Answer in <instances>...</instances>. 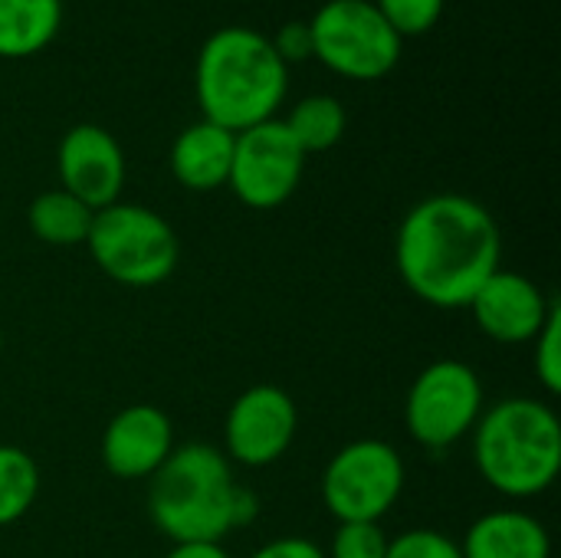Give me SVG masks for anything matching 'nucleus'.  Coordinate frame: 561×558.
<instances>
[{
	"instance_id": "nucleus-1",
	"label": "nucleus",
	"mask_w": 561,
	"mask_h": 558,
	"mask_svg": "<svg viewBox=\"0 0 561 558\" xmlns=\"http://www.w3.org/2000/svg\"><path fill=\"white\" fill-rule=\"evenodd\" d=\"M503 237L493 214L467 194H434L414 204L394 240L404 286L434 309H467L477 289L503 266Z\"/></svg>"
},
{
	"instance_id": "nucleus-2",
	"label": "nucleus",
	"mask_w": 561,
	"mask_h": 558,
	"mask_svg": "<svg viewBox=\"0 0 561 558\" xmlns=\"http://www.w3.org/2000/svg\"><path fill=\"white\" fill-rule=\"evenodd\" d=\"M148 513L161 536L181 543H220L256 520V493L233 480L227 454L214 444H181L148 487Z\"/></svg>"
},
{
	"instance_id": "nucleus-3",
	"label": "nucleus",
	"mask_w": 561,
	"mask_h": 558,
	"mask_svg": "<svg viewBox=\"0 0 561 558\" xmlns=\"http://www.w3.org/2000/svg\"><path fill=\"white\" fill-rule=\"evenodd\" d=\"M289 89V69L270 36L250 26H224L207 36L194 69L197 105L207 122L247 132L276 118Z\"/></svg>"
},
{
	"instance_id": "nucleus-4",
	"label": "nucleus",
	"mask_w": 561,
	"mask_h": 558,
	"mask_svg": "<svg viewBox=\"0 0 561 558\" xmlns=\"http://www.w3.org/2000/svg\"><path fill=\"white\" fill-rule=\"evenodd\" d=\"M473 434L480 477L510 500L546 493L561 474L559 414L536 398H506L486 408Z\"/></svg>"
},
{
	"instance_id": "nucleus-5",
	"label": "nucleus",
	"mask_w": 561,
	"mask_h": 558,
	"mask_svg": "<svg viewBox=\"0 0 561 558\" xmlns=\"http://www.w3.org/2000/svg\"><path fill=\"white\" fill-rule=\"evenodd\" d=\"M85 247L108 280L135 289L164 283L181 257L178 234L161 214L122 201L95 210Z\"/></svg>"
},
{
	"instance_id": "nucleus-6",
	"label": "nucleus",
	"mask_w": 561,
	"mask_h": 558,
	"mask_svg": "<svg viewBox=\"0 0 561 558\" xmlns=\"http://www.w3.org/2000/svg\"><path fill=\"white\" fill-rule=\"evenodd\" d=\"M309 30L312 56L355 82H375L388 76L404 49L401 33L371 0H329L316 10Z\"/></svg>"
},
{
	"instance_id": "nucleus-7",
	"label": "nucleus",
	"mask_w": 561,
	"mask_h": 558,
	"mask_svg": "<svg viewBox=\"0 0 561 558\" xmlns=\"http://www.w3.org/2000/svg\"><path fill=\"white\" fill-rule=\"evenodd\" d=\"M401 493L404 460L388 441H352L322 474V500L339 523H381Z\"/></svg>"
},
{
	"instance_id": "nucleus-8",
	"label": "nucleus",
	"mask_w": 561,
	"mask_h": 558,
	"mask_svg": "<svg viewBox=\"0 0 561 558\" xmlns=\"http://www.w3.org/2000/svg\"><path fill=\"white\" fill-rule=\"evenodd\" d=\"M483 414V382L457 358L431 362L404 398V424L427 451H447L467 437Z\"/></svg>"
},
{
	"instance_id": "nucleus-9",
	"label": "nucleus",
	"mask_w": 561,
	"mask_h": 558,
	"mask_svg": "<svg viewBox=\"0 0 561 558\" xmlns=\"http://www.w3.org/2000/svg\"><path fill=\"white\" fill-rule=\"evenodd\" d=\"M302 171L306 151L283 118H270L247 132H237L227 187L237 194L240 204L253 210H273L296 194Z\"/></svg>"
},
{
	"instance_id": "nucleus-10",
	"label": "nucleus",
	"mask_w": 561,
	"mask_h": 558,
	"mask_svg": "<svg viewBox=\"0 0 561 558\" xmlns=\"http://www.w3.org/2000/svg\"><path fill=\"white\" fill-rule=\"evenodd\" d=\"M296 431V401L276 385H253L227 411V460H237L243 467H270L293 447Z\"/></svg>"
},
{
	"instance_id": "nucleus-11",
	"label": "nucleus",
	"mask_w": 561,
	"mask_h": 558,
	"mask_svg": "<svg viewBox=\"0 0 561 558\" xmlns=\"http://www.w3.org/2000/svg\"><path fill=\"white\" fill-rule=\"evenodd\" d=\"M477 329L500 345H526L539 335L556 299L539 289L536 280L516 270H496L470 299Z\"/></svg>"
},
{
	"instance_id": "nucleus-12",
	"label": "nucleus",
	"mask_w": 561,
	"mask_h": 558,
	"mask_svg": "<svg viewBox=\"0 0 561 558\" xmlns=\"http://www.w3.org/2000/svg\"><path fill=\"white\" fill-rule=\"evenodd\" d=\"M62 191L79 197L85 207L102 210L118 201L125 187V155L112 132L102 125H72L56 151Z\"/></svg>"
},
{
	"instance_id": "nucleus-13",
	"label": "nucleus",
	"mask_w": 561,
	"mask_h": 558,
	"mask_svg": "<svg viewBox=\"0 0 561 558\" xmlns=\"http://www.w3.org/2000/svg\"><path fill=\"white\" fill-rule=\"evenodd\" d=\"M171 451V418L154 405L122 408L102 431V464L118 480H151Z\"/></svg>"
},
{
	"instance_id": "nucleus-14",
	"label": "nucleus",
	"mask_w": 561,
	"mask_h": 558,
	"mask_svg": "<svg viewBox=\"0 0 561 558\" xmlns=\"http://www.w3.org/2000/svg\"><path fill=\"white\" fill-rule=\"evenodd\" d=\"M233 141H237L233 132L207 118L187 125L171 145V174L187 191L207 194V191L224 187L230 178V164H233Z\"/></svg>"
},
{
	"instance_id": "nucleus-15",
	"label": "nucleus",
	"mask_w": 561,
	"mask_h": 558,
	"mask_svg": "<svg viewBox=\"0 0 561 558\" xmlns=\"http://www.w3.org/2000/svg\"><path fill=\"white\" fill-rule=\"evenodd\" d=\"M460 553L463 558H552V536L533 513L493 510L467 529Z\"/></svg>"
},
{
	"instance_id": "nucleus-16",
	"label": "nucleus",
	"mask_w": 561,
	"mask_h": 558,
	"mask_svg": "<svg viewBox=\"0 0 561 558\" xmlns=\"http://www.w3.org/2000/svg\"><path fill=\"white\" fill-rule=\"evenodd\" d=\"M59 26L62 0H0V56H33L56 39Z\"/></svg>"
},
{
	"instance_id": "nucleus-17",
	"label": "nucleus",
	"mask_w": 561,
	"mask_h": 558,
	"mask_svg": "<svg viewBox=\"0 0 561 558\" xmlns=\"http://www.w3.org/2000/svg\"><path fill=\"white\" fill-rule=\"evenodd\" d=\"M92 217H95V210L85 207L79 197H72L62 187L39 194L26 210L30 230L49 247H79V243H85Z\"/></svg>"
},
{
	"instance_id": "nucleus-18",
	"label": "nucleus",
	"mask_w": 561,
	"mask_h": 558,
	"mask_svg": "<svg viewBox=\"0 0 561 558\" xmlns=\"http://www.w3.org/2000/svg\"><path fill=\"white\" fill-rule=\"evenodd\" d=\"M283 122L293 132V138L299 141V148L306 155H316V151H329L342 141L348 115H345V105L332 95H306Z\"/></svg>"
},
{
	"instance_id": "nucleus-19",
	"label": "nucleus",
	"mask_w": 561,
	"mask_h": 558,
	"mask_svg": "<svg viewBox=\"0 0 561 558\" xmlns=\"http://www.w3.org/2000/svg\"><path fill=\"white\" fill-rule=\"evenodd\" d=\"M39 497V467L23 447L0 444V529L23 520Z\"/></svg>"
},
{
	"instance_id": "nucleus-20",
	"label": "nucleus",
	"mask_w": 561,
	"mask_h": 558,
	"mask_svg": "<svg viewBox=\"0 0 561 558\" xmlns=\"http://www.w3.org/2000/svg\"><path fill=\"white\" fill-rule=\"evenodd\" d=\"M536 345V355H533V365H536V378L542 385V391L549 398L561 395V306L556 303V309L549 312L546 326L539 329V335L533 339Z\"/></svg>"
},
{
	"instance_id": "nucleus-21",
	"label": "nucleus",
	"mask_w": 561,
	"mask_h": 558,
	"mask_svg": "<svg viewBox=\"0 0 561 558\" xmlns=\"http://www.w3.org/2000/svg\"><path fill=\"white\" fill-rule=\"evenodd\" d=\"M371 3L404 39V36H417V33H427L431 26H437L447 0H371Z\"/></svg>"
},
{
	"instance_id": "nucleus-22",
	"label": "nucleus",
	"mask_w": 561,
	"mask_h": 558,
	"mask_svg": "<svg viewBox=\"0 0 561 558\" xmlns=\"http://www.w3.org/2000/svg\"><path fill=\"white\" fill-rule=\"evenodd\" d=\"M388 543L378 523H339L325 558H385Z\"/></svg>"
},
{
	"instance_id": "nucleus-23",
	"label": "nucleus",
	"mask_w": 561,
	"mask_h": 558,
	"mask_svg": "<svg viewBox=\"0 0 561 558\" xmlns=\"http://www.w3.org/2000/svg\"><path fill=\"white\" fill-rule=\"evenodd\" d=\"M385 558H463V553L460 543H454L437 529H408L388 543Z\"/></svg>"
},
{
	"instance_id": "nucleus-24",
	"label": "nucleus",
	"mask_w": 561,
	"mask_h": 558,
	"mask_svg": "<svg viewBox=\"0 0 561 558\" xmlns=\"http://www.w3.org/2000/svg\"><path fill=\"white\" fill-rule=\"evenodd\" d=\"M270 43H273L276 56H279L286 66L296 62V59H309V56H312V30H309V23H299V20L283 23L279 33H276Z\"/></svg>"
},
{
	"instance_id": "nucleus-25",
	"label": "nucleus",
	"mask_w": 561,
	"mask_h": 558,
	"mask_svg": "<svg viewBox=\"0 0 561 558\" xmlns=\"http://www.w3.org/2000/svg\"><path fill=\"white\" fill-rule=\"evenodd\" d=\"M250 558H325V553L312 539L283 536V539H273V543L260 546Z\"/></svg>"
},
{
	"instance_id": "nucleus-26",
	"label": "nucleus",
	"mask_w": 561,
	"mask_h": 558,
	"mask_svg": "<svg viewBox=\"0 0 561 558\" xmlns=\"http://www.w3.org/2000/svg\"><path fill=\"white\" fill-rule=\"evenodd\" d=\"M164 558H230L220 543H181Z\"/></svg>"
},
{
	"instance_id": "nucleus-27",
	"label": "nucleus",
	"mask_w": 561,
	"mask_h": 558,
	"mask_svg": "<svg viewBox=\"0 0 561 558\" xmlns=\"http://www.w3.org/2000/svg\"><path fill=\"white\" fill-rule=\"evenodd\" d=\"M0 345H3V332H0Z\"/></svg>"
}]
</instances>
